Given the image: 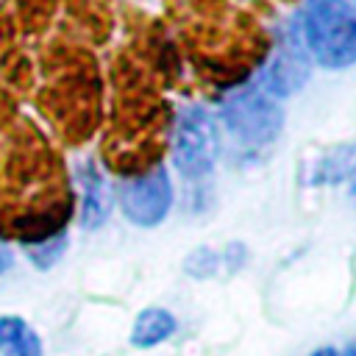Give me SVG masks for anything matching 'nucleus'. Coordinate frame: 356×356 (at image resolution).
I'll list each match as a JSON object with an SVG mask.
<instances>
[{
	"instance_id": "nucleus-1",
	"label": "nucleus",
	"mask_w": 356,
	"mask_h": 356,
	"mask_svg": "<svg viewBox=\"0 0 356 356\" xmlns=\"http://www.w3.org/2000/svg\"><path fill=\"white\" fill-rule=\"evenodd\" d=\"M303 36L323 67L342 70L356 64V0H306Z\"/></svg>"
},
{
	"instance_id": "nucleus-2",
	"label": "nucleus",
	"mask_w": 356,
	"mask_h": 356,
	"mask_svg": "<svg viewBox=\"0 0 356 356\" xmlns=\"http://www.w3.org/2000/svg\"><path fill=\"white\" fill-rule=\"evenodd\" d=\"M220 139L214 120L209 111L189 106L178 114L175 122V142H172V161L181 175L186 178H206L217 161Z\"/></svg>"
},
{
	"instance_id": "nucleus-3",
	"label": "nucleus",
	"mask_w": 356,
	"mask_h": 356,
	"mask_svg": "<svg viewBox=\"0 0 356 356\" xmlns=\"http://www.w3.org/2000/svg\"><path fill=\"white\" fill-rule=\"evenodd\" d=\"M281 120H284V114L275 106V100L261 92H253V89L231 97L222 106V122H225L228 134L236 142H245L250 147L273 142L281 131Z\"/></svg>"
},
{
	"instance_id": "nucleus-4",
	"label": "nucleus",
	"mask_w": 356,
	"mask_h": 356,
	"mask_svg": "<svg viewBox=\"0 0 356 356\" xmlns=\"http://www.w3.org/2000/svg\"><path fill=\"white\" fill-rule=\"evenodd\" d=\"M120 206L134 225L139 228L159 225L172 206V184L167 178V170L153 167L150 172L125 181L120 186Z\"/></svg>"
},
{
	"instance_id": "nucleus-5",
	"label": "nucleus",
	"mask_w": 356,
	"mask_h": 356,
	"mask_svg": "<svg viewBox=\"0 0 356 356\" xmlns=\"http://www.w3.org/2000/svg\"><path fill=\"white\" fill-rule=\"evenodd\" d=\"M75 181L81 184V225L83 228H97L106 222L111 211V192L97 170L95 161H81L75 167Z\"/></svg>"
},
{
	"instance_id": "nucleus-6",
	"label": "nucleus",
	"mask_w": 356,
	"mask_h": 356,
	"mask_svg": "<svg viewBox=\"0 0 356 356\" xmlns=\"http://www.w3.org/2000/svg\"><path fill=\"white\" fill-rule=\"evenodd\" d=\"M306 78H309V58L298 44V36H289V42H281V47L275 50L267 67V86L275 95H289L300 89Z\"/></svg>"
},
{
	"instance_id": "nucleus-7",
	"label": "nucleus",
	"mask_w": 356,
	"mask_h": 356,
	"mask_svg": "<svg viewBox=\"0 0 356 356\" xmlns=\"http://www.w3.org/2000/svg\"><path fill=\"white\" fill-rule=\"evenodd\" d=\"M0 356H42L39 334L19 314H0Z\"/></svg>"
},
{
	"instance_id": "nucleus-8",
	"label": "nucleus",
	"mask_w": 356,
	"mask_h": 356,
	"mask_svg": "<svg viewBox=\"0 0 356 356\" xmlns=\"http://www.w3.org/2000/svg\"><path fill=\"white\" fill-rule=\"evenodd\" d=\"M172 331H175V317L167 309H145L134 320L131 342L136 348H153V345L164 342Z\"/></svg>"
},
{
	"instance_id": "nucleus-9",
	"label": "nucleus",
	"mask_w": 356,
	"mask_h": 356,
	"mask_svg": "<svg viewBox=\"0 0 356 356\" xmlns=\"http://www.w3.org/2000/svg\"><path fill=\"white\" fill-rule=\"evenodd\" d=\"M348 153L350 156H342V150H337V156H328L320 164L314 181H348L356 197V145H348Z\"/></svg>"
},
{
	"instance_id": "nucleus-10",
	"label": "nucleus",
	"mask_w": 356,
	"mask_h": 356,
	"mask_svg": "<svg viewBox=\"0 0 356 356\" xmlns=\"http://www.w3.org/2000/svg\"><path fill=\"white\" fill-rule=\"evenodd\" d=\"M25 250H28V259H31L39 270H47V267H53V264L61 259V253L67 250V234H64V231L50 234V236L42 239V242H31Z\"/></svg>"
},
{
	"instance_id": "nucleus-11",
	"label": "nucleus",
	"mask_w": 356,
	"mask_h": 356,
	"mask_svg": "<svg viewBox=\"0 0 356 356\" xmlns=\"http://www.w3.org/2000/svg\"><path fill=\"white\" fill-rule=\"evenodd\" d=\"M217 267H220V253H214L211 248H195L184 261V270L192 278H209L217 273Z\"/></svg>"
},
{
	"instance_id": "nucleus-12",
	"label": "nucleus",
	"mask_w": 356,
	"mask_h": 356,
	"mask_svg": "<svg viewBox=\"0 0 356 356\" xmlns=\"http://www.w3.org/2000/svg\"><path fill=\"white\" fill-rule=\"evenodd\" d=\"M220 261H222V264H225L231 273H236V270H239V267H245V261H248V250H245V245L231 242V245L222 250Z\"/></svg>"
},
{
	"instance_id": "nucleus-13",
	"label": "nucleus",
	"mask_w": 356,
	"mask_h": 356,
	"mask_svg": "<svg viewBox=\"0 0 356 356\" xmlns=\"http://www.w3.org/2000/svg\"><path fill=\"white\" fill-rule=\"evenodd\" d=\"M11 261H14V259H11V250H8V248L0 242V275H3V273L11 267Z\"/></svg>"
},
{
	"instance_id": "nucleus-14",
	"label": "nucleus",
	"mask_w": 356,
	"mask_h": 356,
	"mask_svg": "<svg viewBox=\"0 0 356 356\" xmlns=\"http://www.w3.org/2000/svg\"><path fill=\"white\" fill-rule=\"evenodd\" d=\"M309 356H339L334 348H320V350H314V353H309Z\"/></svg>"
},
{
	"instance_id": "nucleus-15",
	"label": "nucleus",
	"mask_w": 356,
	"mask_h": 356,
	"mask_svg": "<svg viewBox=\"0 0 356 356\" xmlns=\"http://www.w3.org/2000/svg\"><path fill=\"white\" fill-rule=\"evenodd\" d=\"M345 356H356V348H348V353Z\"/></svg>"
}]
</instances>
